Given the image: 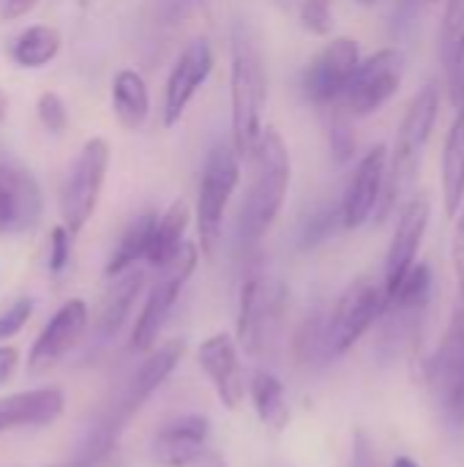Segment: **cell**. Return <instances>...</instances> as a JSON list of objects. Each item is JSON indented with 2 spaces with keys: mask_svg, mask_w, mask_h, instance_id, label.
Instances as JSON below:
<instances>
[{
  "mask_svg": "<svg viewBox=\"0 0 464 467\" xmlns=\"http://www.w3.org/2000/svg\"><path fill=\"white\" fill-rule=\"evenodd\" d=\"M246 164V192L238 211V238L243 246H257L276 224L290 186H293V156L284 137L265 126Z\"/></svg>",
  "mask_w": 464,
  "mask_h": 467,
  "instance_id": "obj_1",
  "label": "cell"
},
{
  "mask_svg": "<svg viewBox=\"0 0 464 467\" xmlns=\"http://www.w3.org/2000/svg\"><path fill=\"white\" fill-rule=\"evenodd\" d=\"M438 118H440V85L427 82L410 99L402 123L397 129L394 145L388 148V178H386V194L380 211L375 216L377 224H383L394 211H399L402 202L413 194L427 148L435 137Z\"/></svg>",
  "mask_w": 464,
  "mask_h": 467,
  "instance_id": "obj_2",
  "label": "cell"
},
{
  "mask_svg": "<svg viewBox=\"0 0 464 467\" xmlns=\"http://www.w3.org/2000/svg\"><path fill=\"white\" fill-rule=\"evenodd\" d=\"M268 104V74L263 49L254 33L238 22L230 47V142L246 161L254 150L265 123L263 112Z\"/></svg>",
  "mask_w": 464,
  "mask_h": 467,
  "instance_id": "obj_3",
  "label": "cell"
},
{
  "mask_svg": "<svg viewBox=\"0 0 464 467\" xmlns=\"http://www.w3.org/2000/svg\"><path fill=\"white\" fill-rule=\"evenodd\" d=\"M183 356H186V339H167L145 356V361L137 367V372L126 380L120 397L112 402V408L104 413V419L90 430L85 460H98L115 446V441L120 438L126 424L167 383V378L180 367Z\"/></svg>",
  "mask_w": 464,
  "mask_h": 467,
  "instance_id": "obj_4",
  "label": "cell"
},
{
  "mask_svg": "<svg viewBox=\"0 0 464 467\" xmlns=\"http://www.w3.org/2000/svg\"><path fill=\"white\" fill-rule=\"evenodd\" d=\"M243 159L232 148L230 137L211 145L197 178V202H194V222H197V246L205 260H213L222 244L224 213L230 200L241 186Z\"/></svg>",
  "mask_w": 464,
  "mask_h": 467,
  "instance_id": "obj_5",
  "label": "cell"
},
{
  "mask_svg": "<svg viewBox=\"0 0 464 467\" xmlns=\"http://www.w3.org/2000/svg\"><path fill=\"white\" fill-rule=\"evenodd\" d=\"M386 315V285L375 276H356L328 309L325 345L328 358L350 353L364 334Z\"/></svg>",
  "mask_w": 464,
  "mask_h": 467,
  "instance_id": "obj_6",
  "label": "cell"
},
{
  "mask_svg": "<svg viewBox=\"0 0 464 467\" xmlns=\"http://www.w3.org/2000/svg\"><path fill=\"white\" fill-rule=\"evenodd\" d=\"M200 254L202 252H200L197 241H186L180 254L172 263H167L164 268H159V276H156V282H153V287H150V293L145 298V306H142V312H139V317L134 323V331H131V345L129 348L134 353H150L156 348V342H159V337H161V331H164V326H167L183 287L189 285V279H191V274H194V268L200 263Z\"/></svg>",
  "mask_w": 464,
  "mask_h": 467,
  "instance_id": "obj_7",
  "label": "cell"
},
{
  "mask_svg": "<svg viewBox=\"0 0 464 467\" xmlns=\"http://www.w3.org/2000/svg\"><path fill=\"white\" fill-rule=\"evenodd\" d=\"M361 60H364V55H361L358 38H353V36L328 38V44L301 71L304 101L317 109H336L342 96L347 93Z\"/></svg>",
  "mask_w": 464,
  "mask_h": 467,
  "instance_id": "obj_8",
  "label": "cell"
},
{
  "mask_svg": "<svg viewBox=\"0 0 464 467\" xmlns=\"http://www.w3.org/2000/svg\"><path fill=\"white\" fill-rule=\"evenodd\" d=\"M109 159H112V150L104 137H90L77 153L68 170V178L63 183V194H60L63 224L68 227L71 235H79L85 224L90 222V216L96 213V205H98V197L104 192V181L109 172Z\"/></svg>",
  "mask_w": 464,
  "mask_h": 467,
  "instance_id": "obj_9",
  "label": "cell"
},
{
  "mask_svg": "<svg viewBox=\"0 0 464 467\" xmlns=\"http://www.w3.org/2000/svg\"><path fill=\"white\" fill-rule=\"evenodd\" d=\"M407 71V57L399 47H383L361 60L347 93L342 96L339 107L353 120L369 118L380 112L402 88Z\"/></svg>",
  "mask_w": 464,
  "mask_h": 467,
  "instance_id": "obj_10",
  "label": "cell"
},
{
  "mask_svg": "<svg viewBox=\"0 0 464 467\" xmlns=\"http://www.w3.org/2000/svg\"><path fill=\"white\" fill-rule=\"evenodd\" d=\"M284 285L271 282L263 274H252L241 285L235 339L246 356L257 358L268 350L284 312Z\"/></svg>",
  "mask_w": 464,
  "mask_h": 467,
  "instance_id": "obj_11",
  "label": "cell"
},
{
  "mask_svg": "<svg viewBox=\"0 0 464 467\" xmlns=\"http://www.w3.org/2000/svg\"><path fill=\"white\" fill-rule=\"evenodd\" d=\"M438 408L451 427H464V309L459 306L435 350L424 364Z\"/></svg>",
  "mask_w": 464,
  "mask_h": 467,
  "instance_id": "obj_12",
  "label": "cell"
},
{
  "mask_svg": "<svg viewBox=\"0 0 464 467\" xmlns=\"http://www.w3.org/2000/svg\"><path fill=\"white\" fill-rule=\"evenodd\" d=\"M429 222H432V200H429V194L427 192H413L402 202V208L397 211V224H394L391 244H388V252H386V265H383L386 301L402 285V279L410 274V268L418 263V252L424 246Z\"/></svg>",
  "mask_w": 464,
  "mask_h": 467,
  "instance_id": "obj_13",
  "label": "cell"
},
{
  "mask_svg": "<svg viewBox=\"0 0 464 467\" xmlns=\"http://www.w3.org/2000/svg\"><path fill=\"white\" fill-rule=\"evenodd\" d=\"M216 66V55H213V44L200 36L191 38L180 55L175 57L167 82H164V104H161V120L167 129L178 126L189 109V104L194 101V96L202 90V85L211 79Z\"/></svg>",
  "mask_w": 464,
  "mask_h": 467,
  "instance_id": "obj_14",
  "label": "cell"
},
{
  "mask_svg": "<svg viewBox=\"0 0 464 467\" xmlns=\"http://www.w3.org/2000/svg\"><path fill=\"white\" fill-rule=\"evenodd\" d=\"M386 178H388V145L377 142L356 161L347 186L339 197L345 230H361L364 224L375 222L386 194Z\"/></svg>",
  "mask_w": 464,
  "mask_h": 467,
  "instance_id": "obj_15",
  "label": "cell"
},
{
  "mask_svg": "<svg viewBox=\"0 0 464 467\" xmlns=\"http://www.w3.org/2000/svg\"><path fill=\"white\" fill-rule=\"evenodd\" d=\"M90 326V312L88 304L82 298H71L66 301L44 326V331L38 334L36 345L30 348V358H27V372L30 375H46L49 369H55L85 337Z\"/></svg>",
  "mask_w": 464,
  "mask_h": 467,
  "instance_id": "obj_16",
  "label": "cell"
},
{
  "mask_svg": "<svg viewBox=\"0 0 464 467\" xmlns=\"http://www.w3.org/2000/svg\"><path fill=\"white\" fill-rule=\"evenodd\" d=\"M197 364L211 380L219 402L227 410H238L243 405V397L249 394V383L243 378L241 356H238V339L230 334H211L197 348Z\"/></svg>",
  "mask_w": 464,
  "mask_h": 467,
  "instance_id": "obj_17",
  "label": "cell"
},
{
  "mask_svg": "<svg viewBox=\"0 0 464 467\" xmlns=\"http://www.w3.org/2000/svg\"><path fill=\"white\" fill-rule=\"evenodd\" d=\"M211 419L205 413H183L167 421L150 441V460L159 467H191L211 449Z\"/></svg>",
  "mask_w": 464,
  "mask_h": 467,
  "instance_id": "obj_18",
  "label": "cell"
},
{
  "mask_svg": "<svg viewBox=\"0 0 464 467\" xmlns=\"http://www.w3.org/2000/svg\"><path fill=\"white\" fill-rule=\"evenodd\" d=\"M41 192L36 181L11 167L0 164V233H22L38 222Z\"/></svg>",
  "mask_w": 464,
  "mask_h": 467,
  "instance_id": "obj_19",
  "label": "cell"
},
{
  "mask_svg": "<svg viewBox=\"0 0 464 467\" xmlns=\"http://www.w3.org/2000/svg\"><path fill=\"white\" fill-rule=\"evenodd\" d=\"M63 413L60 389H36L19 391L0 400V435L19 427H46Z\"/></svg>",
  "mask_w": 464,
  "mask_h": 467,
  "instance_id": "obj_20",
  "label": "cell"
},
{
  "mask_svg": "<svg viewBox=\"0 0 464 467\" xmlns=\"http://www.w3.org/2000/svg\"><path fill=\"white\" fill-rule=\"evenodd\" d=\"M112 279L115 282L104 293V298L98 304V315H96V334L101 339H112L123 328L134 301L139 298V293L145 287V271L131 268V271H126L120 276H112Z\"/></svg>",
  "mask_w": 464,
  "mask_h": 467,
  "instance_id": "obj_21",
  "label": "cell"
},
{
  "mask_svg": "<svg viewBox=\"0 0 464 467\" xmlns=\"http://www.w3.org/2000/svg\"><path fill=\"white\" fill-rule=\"evenodd\" d=\"M191 224V208L183 197L172 200L156 219L153 227V238H150V252H148V265H153L156 271L164 268L167 263H172L180 249L186 246V230Z\"/></svg>",
  "mask_w": 464,
  "mask_h": 467,
  "instance_id": "obj_22",
  "label": "cell"
},
{
  "mask_svg": "<svg viewBox=\"0 0 464 467\" xmlns=\"http://www.w3.org/2000/svg\"><path fill=\"white\" fill-rule=\"evenodd\" d=\"M112 112L126 131H139L150 118L148 82L137 68H120L112 77Z\"/></svg>",
  "mask_w": 464,
  "mask_h": 467,
  "instance_id": "obj_23",
  "label": "cell"
},
{
  "mask_svg": "<svg viewBox=\"0 0 464 467\" xmlns=\"http://www.w3.org/2000/svg\"><path fill=\"white\" fill-rule=\"evenodd\" d=\"M440 175H443V211L449 219H454L464 202V104L457 109L454 123L446 134Z\"/></svg>",
  "mask_w": 464,
  "mask_h": 467,
  "instance_id": "obj_24",
  "label": "cell"
},
{
  "mask_svg": "<svg viewBox=\"0 0 464 467\" xmlns=\"http://www.w3.org/2000/svg\"><path fill=\"white\" fill-rule=\"evenodd\" d=\"M249 400L252 408L257 413V419L263 421V427H268L271 432H284L290 424V405H287V394H284V383L265 367H257L249 378Z\"/></svg>",
  "mask_w": 464,
  "mask_h": 467,
  "instance_id": "obj_25",
  "label": "cell"
},
{
  "mask_svg": "<svg viewBox=\"0 0 464 467\" xmlns=\"http://www.w3.org/2000/svg\"><path fill=\"white\" fill-rule=\"evenodd\" d=\"M156 219L159 213L156 211H142L139 216H134L123 235L118 238L112 254H109V263H107V276H120L131 268H137V263L148 260V252H150V238H153V227H156Z\"/></svg>",
  "mask_w": 464,
  "mask_h": 467,
  "instance_id": "obj_26",
  "label": "cell"
},
{
  "mask_svg": "<svg viewBox=\"0 0 464 467\" xmlns=\"http://www.w3.org/2000/svg\"><path fill=\"white\" fill-rule=\"evenodd\" d=\"M60 52V33L49 25L25 27L11 47V57L22 68H41Z\"/></svg>",
  "mask_w": 464,
  "mask_h": 467,
  "instance_id": "obj_27",
  "label": "cell"
},
{
  "mask_svg": "<svg viewBox=\"0 0 464 467\" xmlns=\"http://www.w3.org/2000/svg\"><path fill=\"white\" fill-rule=\"evenodd\" d=\"M464 57V0H446L440 30H438V60L443 74Z\"/></svg>",
  "mask_w": 464,
  "mask_h": 467,
  "instance_id": "obj_28",
  "label": "cell"
},
{
  "mask_svg": "<svg viewBox=\"0 0 464 467\" xmlns=\"http://www.w3.org/2000/svg\"><path fill=\"white\" fill-rule=\"evenodd\" d=\"M336 230H345L342 224V202H325L320 208H314L298 233V249L301 252H312L317 246H323L325 241L334 238Z\"/></svg>",
  "mask_w": 464,
  "mask_h": 467,
  "instance_id": "obj_29",
  "label": "cell"
},
{
  "mask_svg": "<svg viewBox=\"0 0 464 467\" xmlns=\"http://www.w3.org/2000/svg\"><path fill=\"white\" fill-rule=\"evenodd\" d=\"M325 323H328V312H325V309L309 312L306 320L301 323V328H298V334H295V356H298L301 364H320V361H328Z\"/></svg>",
  "mask_w": 464,
  "mask_h": 467,
  "instance_id": "obj_30",
  "label": "cell"
},
{
  "mask_svg": "<svg viewBox=\"0 0 464 467\" xmlns=\"http://www.w3.org/2000/svg\"><path fill=\"white\" fill-rule=\"evenodd\" d=\"M328 120V153L336 167H350L358 156V137L353 129V118L342 109H331Z\"/></svg>",
  "mask_w": 464,
  "mask_h": 467,
  "instance_id": "obj_31",
  "label": "cell"
},
{
  "mask_svg": "<svg viewBox=\"0 0 464 467\" xmlns=\"http://www.w3.org/2000/svg\"><path fill=\"white\" fill-rule=\"evenodd\" d=\"M298 25L314 38H334V0H301Z\"/></svg>",
  "mask_w": 464,
  "mask_h": 467,
  "instance_id": "obj_32",
  "label": "cell"
},
{
  "mask_svg": "<svg viewBox=\"0 0 464 467\" xmlns=\"http://www.w3.org/2000/svg\"><path fill=\"white\" fill-rule=\"evenodd\" d=\"M36 112H38V120L44 123L46 131L63 134L68 129V109H66V101L57 93H52V90L41 93L38 104H36Z\"/></svg>",
  "mask_w": 464,
  "mask_h": 467,
  "instance_id": "obj_33",
  "label": "cell"
},
{
  "mask_svg": "<svg viewBox=\"0 0 464 467\" xmlns=\"http://www.w3.org/2000/svg\"><path fill=\"white\" fill-rule=\"evenodd\" d=\"M30 315H33V301L30 298H19L8 309H3L0 312V342L19 334L25 328V323L30 320Z\"/></svg>",
  "mask_w": 464,
  "mask_h": 467,
  "instance_id": "obj_34",
  "label": "cell"
},
{
  "mask_svg": "<svg viewBox=\"0 0 464 467\" xmlns=\"http://www.w3.org/2000/svg\"><path fill=\"white\" fill-rule=\"evenodd\" d=\"M71 233L66 224H57L52 227L49 233V271L52 274H60L66 265H68V257H71Z\"/></svg>",
  "mask_w": 464,
  "mask_h": 467,
  "instance_id": "obj_35",
  "label": "cell"
},
{
  "mask_svg": "<svg viewBox=\"0 0 464 467\" xmlns=\"http://www.w3.org/2000/svg\"><path fill=\"white\" fill-rule=\"evenodd\" d=\"M451 222H454V230H451V268H454L457 287H459V296L464 301V202L459 213Z\"/></svg>",
  "mask_w": 464,
  "mask_h": 467,
  "instance_id": "obj_36",
  "label": "cell"
},
{
  "mask_svg": "<svg viewBox=\"0 0 464 467\" xmlns=\"http://www.w3.org/2000/svg\"><path fill=\"white\" fill-rule=\"evenodd\" d=\"M350 467H380L377 451L372 438L366 435V430H356L353 432V443H350Z\"/></svg>",
  "mask_w": 464,
  "mask_h": 467,
  "instance_id": "obj_37",
  "label": "cell"
},
{
  "mask_svg": "<svg viewBox=\"0 0 464 467\" xmlns=\"http://www.w3.org/2000/svg\"><path fill=\"white\" fill-rule=\"evenodd\" d=\"M446 85H449V99L454 109H459L464 104V57L451 71H446Z\"/></svg>",
  "mask_w": 464,
  "mask_h": 467,
  "instance_id": "obj_38",
  "label": "cell"
},
{
  "mask_svg": "<svg viewBox=\"0 0 464 467\" xmlns=\"http://www.w3.org/2000/svg\"><path fill=\"white\" fill-rule=\"evenodd\" d=\"M36 3H38V0H0V16H3L5 22L19 19V16H25L30 8H36Z\"/></svg>",
  "mask_w": 464,
  "mask_h": 467,
  "instance_id": "obj_39",
  "label": "cell"
},
{
  "mask_svg": "<svg viewBox=\"0 0 464 467\" xmlns=\"http://www.w3.org/2000/svg\"><path fill=\"white\" fill-rule=\"evenodd\" d=\"M14 369H16V350L3 345V348H0V386L11 380Z\"/></svg>",
  "mask_w": 464,
  "mask_h": 467,
  "instance_id": "obj_40",
  "label": "cell"
},
{
  "mask_svg": "<svg viewBox=\"0 0 464 467\" xmlns=\"http://www.w3.org/2000/svg\"><path fill=\"white\" fill-rule=\"evenodd\" d=\"M191 467H227V462H224V457L222 454H216V451H208L200 462H194Z\"/></svg>",
  "mask_w": 464,
  "mask_h": 467,
  "instance_id": "obj_41",
  "label": "cell"
},
{
  "mask_svg": "<svg viewBox=\"0 0 464 467\" xmlns=\"http://www.w3.org/2000/svg\"><path fill=\"white\" fill-rule=\"evenodd\" d=\"M391 467H421V465H418L413 457H405V454H402V457H397V460L391 462Z\"/></svg>",
  "mask_w": 464,
  "mask_h": 467,
  "instance_id": "obj_42",
  "label": "cell"
},
{
  "mask_svg": "<svg viewBox=\"0 0 464 467\" xmlns=\"http://www.w3.org/2000/svg\"><path fill=\"white\" fill-rule=\"evenodd\" d=\"M5 115H8V96L0 90V123L5 120Z\"/></svg>",
  "mask_w": 464,
  "mask_h": 467,
  "instance_id": "obj_43",
  "label": "cell"
},
{
  "mask_svg": "<svg viewBox=\"0 0 464 467\" xmlns=\"http://www.w3.org/2000/svg\"><path fill=\"white\" fill-rule=\"evenodd\" d=\"M361 8H375V5H380V0H356Z\"/></svg>",
  "mask_w": 464,
  "mask_h": 467,
  "instance_id": "obj_44",
  "label": "cell"
},
{
  "mask_svg": "<svg viewBox=\"0 0 464 467\" xmlns=\"http://www.w3.org/2000/svg\"><path fill=\"white\" fill-rule=\"evenodd\" d=\"M0 164H8V159L3 156V148H0Z\"/></svg>",
  "mask_w": 464,
  "mask_h": 467,
  "instance_id": "obj_45",
  "label": "cell"
},
{
  "mask_svg": "<svg viewBox=\"0 0 464 467\" xmlns=\"http://www.w3.org/2000/svg\"><path fill=\"white\" fill-rule=\"evenodd\" d=\"M427 3H438V0H427Z\"/></svg>",
  "mask_w": 464,
  "mask_h": 467,
  "instance_id": "obj_46",
  "label": "cell"
}]
</instances>
